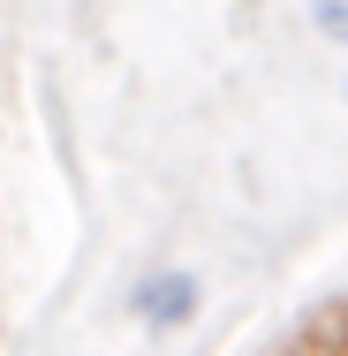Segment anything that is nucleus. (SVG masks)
Listing matches in <instances>:
<instances>
[{
  "label": "nucleus",
  "instance_id": "f257e3e1",
  "mask_svg": "<svg viewBox=\"0 0 348 356\" xmlns=\"http://www.w3.org/2000/svg\"><path fill=\"white\" fill-rule=\"evenodd\" d=\"M137 318H144V326H182V318H197V281H190V273L144 281L137 288Z\"/></svg>",
  "mask_w": 348,
  "mask_h": 356
},
{
  "label": "nucleus",
  "instance_id": "f03ea898",
  "mask_svg": "<svg viewBox=\"0 0 348 356\" xmlns=\"http://www.w3.org/2000/svg\"><path fill=\"white\" fill-rule=\"evenodd\" d=\"M288 356H348V296H341V303H326V311H310Z\"/></svg>",
  "mask_w": 348,
  "mask_h": 356
},
{
  "label": "nucleus",
  "instance_id": "7ed1b4c3",
  "mask_svg": "<svg viewBox=\"0 0 348 356\" xmlns=\"http://www.w3.org/2000/svg\"><path fill=\"white\" fill-rule=\"evenodd\" d=\"M310 23H318L333 46H348V0H310Z\"/></svg>",
  "mask_w": 348,
  "mask_h": 356
}]
</instances>
